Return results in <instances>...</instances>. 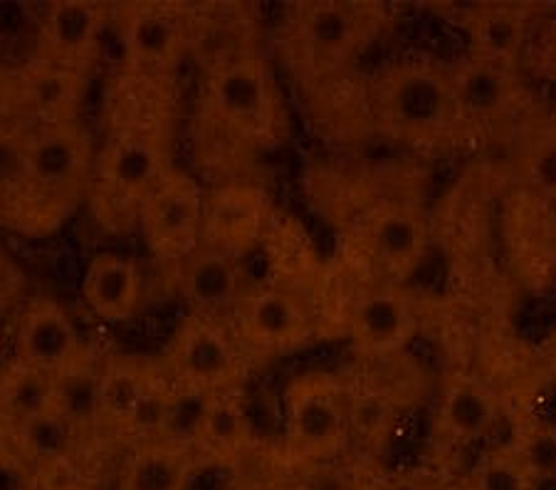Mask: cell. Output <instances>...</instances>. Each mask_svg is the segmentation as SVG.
Instances as JSON below:
<instances>
[{"instance_id": "1", "label": "cell", "mask_w": 556, "mask_h": 490, "mask_svg": "<svg viewBox=\"0 0 556 490\" xmlns=\"http://www.w3.org/2000/svg\"><path fill=\"white\" fill-rule=\"evenodd\" d=\"M176 83L119 70L102 102L89 216L110 236L137 234L143 201L176 166Z\"/></svg>"}, {"instance_id": "2", "label": "cell", "mask_w": 556, "mask_h": 490, "mask_svg": "<svg viewBox=\"0 0 556 490\" xmlns=\"http://www.w3.org/2000/svg\"><path fill=\"white\" fill-rule=\"evenodd\" d=\"M290 137L277 70L255 48L208 62L195 100L193 149L211 184L243 176Z\"/></svg>"}, {"instance_id": "3", "label": "cell", "mask_w": 556, "mask_h": 490, "mask_svg": "<svg viewBox=\"0 0 556 490\" xmlns=\"http://www.w3.org/2000/svg\"><path fill=\"white\" fill-rule=\"evenodd\" d=\"M97 137L83 120L23 134L11 184V221L28 238H48L87 206Z\"/></svg>"}, {"instance_id": "4", "label": "cell", "mask_w": 556, "mask_h": 490, "mask_svg": "<svg viewBox=\"0 0 556 490\" xmlns=\"http://www.w3.org/2000/svg\"><path fill=\"white\" fill-rule=\"evenodd\" d=\"M364 114L374 131L406 149H433L457 131L451 70L441 60L406 55L366 79Z\"/></svg>"}, {"instance_id": "5", "label": "cell", "mask_w": 556, "mask_h": 490, "mask_svg": "<svg viewBox=\"0 0 556 490\" xmlns=\"http://www.w3.org/2000/svg\"><path fill=\"white\" fill-rule=\"evenodd\" d=\"M381 11L364 3H298L277 25L285 67L309 87L344 83L381 30Z\"/></svg>"}, {"instance_id": "6", "label": "cell", "mask_w": 556, "mask_h": 490, "mask_svg": "<svg viewBox=\"0 0 556 490\" xmlns=\"http://www.w3.org/2000/svg\"><path fill=\"white\" fill-rule=\"evenodd\" d=\"M285 453L294 461H329L354 439L352 385L334 372L312 369L287 381L280 399Z\"/></svg>"}, {"instance_id": "7", "label": "cell", "mask_w": 556, "mask_h": 490, "mask_svg": "<svg viewBox=\"0 0 556 490\" xmlns=\"http://www.w3.org/2000/svg\"><path fill=\"white\" fill-rule=\"evenodd\" d=\"M354 253L366 278L408 285L426 265L433 234L426 213L401 199H376L352 221Z\"/></svg>"}, {"instance_id": "8", "label": "cell", "mask_w": 556, "mask_h": 490, "mask_svg": "<svg viewBox=\"0 0 556 490\" xmlns=\"http://www.w3.org/2000/svg\"><path fill=\"white\" fill-rule=\"evenodd\" d=\"M112 35L122 70L176 83L195 52V13L176 3H124L112 8Z\"/></svg>"}, {"instance_id": "9", "label": "cell", "mask_w": 556, "mask_h": 490, "mask_svg": "<svg viewBox=\"0 0 556 490\" xmlns=\"http://www.w3.org/2000/svg\"><path fill=\"white\" fill-rule=\"evenodd\" d=\"M176 389L164 364L139 356H119L102 364L100 414L97 424L134 439H164Z\"/></svg>"}, {"instance_id": "10", "label": "cell", "mask_w": 556, "mask_h": 490, "mask_svg": "<svg viewBox=\"0 0 556 490\" xmlns=\"http://www.w3.org/2000/svg\"><path fill=\"white\" fill-rule=\"evenodd\" d=\"M164 372L184 394L213 397L240 389L248 367V352L238 342L230 323L184 315L168 337Z\"/></svg>"}, {"instance_id": "11", "label": "cell", "mask_w": 556, "mask_h": 490, "mask_svg": "<svg viewBox=\"0 0 556 490\" xmlns=\"http://www.w3.org/2000/svg\"><path fill=\"white\" fill-rule=\"evenodd\" d=\"M230 329L248 354L277 356L307 347L319 332V315L300 285L267 280L250 285Z\"/></svg>"}, {"instance_id": "12", "label": "cell", "mask_w": 556, "mask_h": 490, "mask_svg": "<svg viewBox=\"0 0 556 490\" xmlns=\"http://www.w3.org/2000/svg\"><path fill=\"white\" fill-rule=\"evenodd\" d=\"M342 325L356 356L371 364L406 356L418 340L424 317L406 285L366 280L349 292Z\"/></svg>"}, {"instance_id": "13", "label": "cell", "mask_w": 556, "mask_h": 490, "mask_svg": "<svg viewBox=\"0 0 556 490\" xmlns=\"http://www.w3.org/2000/svg\"><path fill=\"white\" fill-rule=\"evenodd\" d=\"M203 213L199 174L176 164L143 201L137 234L156 263L178 267L203 246Z\"/></svg>"}, {"instance_id": "14", "label": "cell", "mask_w": 556, "mask_h": 490, "mask_svg": "<svg viewBox=\"0 0 556 490\" xmlns=\"http://www.w3.org/2000/svg\"><path fill=\"white\" fill-rule=\"evenodd\" d=\"M275 223L273 196L245 176L215 181L205 189L203 246L245 263L267 243Z\"/></svg>"}, {"instance_id": "15", "label": "cell", "mask_w": 556, "mask_h": 490, "mask_svg": "<svg viewBox=\"0 0 556 490\" xmlns=\"http://www.w3.org/2000/svg\"><path fill=\"white\" fill-rule=\"evenodd\" d=\"M447 70H451L457 129L478 134L495 131L525 110L527 87L519 70L472 55H463L447 65Z\"/></svg>"}, {"instance_id": "16", "label": "cell", "mask_w": 556, "mask_h": 490, "mask_svg": "<svg viewBox=\"0 0 556 490\" xmlns=\"http://www.w3.org/2000/svg\"><path fill=\"white\" fill-rule=\"evenodd\" d=\"M112 11L87 0H60L42 8L38 23V58L70 73L89 77L100 58Z\"/></svg>"}, {"instance_id": "17", "label": "cell", "mask_w": 556, "mask_h": 490, "mask_svg": "<svg viewBox=\"0 0 556 490\" xmlns=\"http://www.w3.org/2000/svg\"><path fill=\"white\" fill-rule=\"evenodd\" d=\"M17 364L55 379L87 356L77 319L52 298L33 300L15 329Z\"/></svg>"}, {"instance_id": "18", "label": "cell", "mask_w": 556, "mask_h": 490, "mask_svg": "<svg viewBox=\"0 0 556 490\" xmlns=\"http://www.w3.org/2000/svg\"><path fill=\"white\" fill-rule=\"evenodd\" d=\"M245 280L243 261L208 246H201L176 267V290L186 315L218 323H230L232 312L250 288Z\"/></svg>"}, {"instance_id": "19", "label": "cell", "mask_w": 556, "mask_h": 490, "mask_svg": "<svg viewBox=\"0 0 556 490\" xmlns=\"http://www.w3.org/2000/svg\"><path fill=\"white\" fill-rule=\"evenodd\" d=\"M143 271L134 255L97 251L79 280V296L89 315L102 325H127L143 305Z\"/></svg>"}, {"instance_id": "20", "label": "cell", "mask_w": 556, "mask_h": 490, "mask_svg": "<svg viewBox=\"0 0 556 490\" xmlns=\"http://www.w3.org/2000/svg\"><path fill=\"white\" fill-rule=\"evenodd\" d=\"M435 429L447 443L468 445L492 439L505 422V406L485 379L455 374L435 401Z\"/></svg>"}, {"instance_id": "21", "label": "cell", "mask_w": 556, "mask_h": 490, "mask_svg": "<svg viewBox=\"0 0 556 490\" xmlns=\"http://www.w3.org/2000/svg\"><path fill=\"white\" fill-rule=\"evenodd\" d=\"M87 79L89 77L70 73L35 55L15 79L17 102L28 120V131L48 127V124L83 120L79 114L87 97Z\"/></svg>"}, {"instance_id": "22", "label": "cell", "mask_w": 556, "mask_h": 490, "mask_svg": "<svg viewBox=\"0 0 556 490\" xmlns=\"http://www.w3.org/2000/svg\"><path fill=\"white\" fill-rule=\"evenodd\" d=\"M534 28L532 8L513 3L478 5L463 17V33L468 42L465 55L519 70L532 45Z\"/></svg>"}, {"instance_id": "23", "label": "cell", "mask_w": 556, "mask_h": 490, "mask_svg": "<svg viewBox=\"0 0 556 490\" xmlns=\"http://www.w3.org/2000/svg\"><path fill=\"white\" fill-rule=\"evenodd\" d=\"M250 439H253V422L240 389L203 397L191 436L195 456L211 461L238 458Z\"/></svg>"}, {"instance_id": "24", "label": "cell", "mask_w": 556, "mask_h": 490, "mask_svg": "<svg viewBox=\"0 0 556 490\" xmlns=\"http://www.w3.org/2000/svg\"><path fill=\"white\" fill-rule=\"evenodd\" d=\"M195 453L184 443L154 439L134 445L119 490H186Z\"/></svg>"}, {"instance_id": "25", "label": "cell", "mask_w": 556, "mask_h": 490, "mask_svg": "<svg viewBox=\"0 0 556 490\" xmlns=\"http://www.w3.org/2000/svg\"><path fill=\"white\" fill-rule=\"evenodd\" d=\"M519 178L529 201L556 209V129H546L527 141L519 156Z\"/></svg>"}, {"instance_id": "26", "label": "cell", "mask_w": 556, "mask_h": 490, "mask_svg": "<svg viewBox=\"0 0 556 490\" xmlns=\"http://www.w3.org/2000/svg\"><path fill=\"white\" fill-rule=\"evenodd\" d=\"M525 463L507 443L482 453L468 476V490H540Z\"/></svg>"}, {"instance_id": "27", "label": "cell", "mask_w": 556, "mask_h": 490, "mask_svg": "<svg viewBox=\"0 0 556 490\" xmlns=\"http://www.w3.org/2000/svg\"><path fill=\"white\" fill-rule=\"evenodd\" d=\"M515 456L525 463L536 483L556 480V424L532 422L519 429L513 441H507Z\"/></svg>"}]
</instances>
